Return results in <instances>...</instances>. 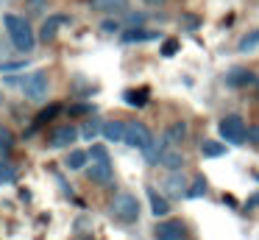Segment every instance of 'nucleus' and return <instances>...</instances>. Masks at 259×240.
Segmentation results:
<instances>
[{"label":"nucleus","instance_id":"obj_1","mask_svg":"<svg viewBox=\"0 0 259 240\" xmlns=\"http://www.w3.org/2000/svg\"><path fill=\"white\" fill-rule=\"evenodd\" d=\"M3 25H6V33H9V39H12V45L17 50H23V53H31V50H34L36 33H34V28H31V22L25 20V17L6 14L3 17Z\"/></svg>","mask_w":259,"mask_h":240},{"label":"nucleus","instance_id":"obj_2","mask_svg":"<svg viewBox=\"0 0 259 240\" xmlns=\"http://www.w3.org/2000/svg\"><path fill=\"white\" fill-rule=\"evenodd\" d=\"M218 131H220V137H223L226 143H234V145L248 143V126H245V120H242L240 115H226V117H220Z\"/></svg>","mask_w":259,"mask_h":240},{"label":"nucleus","instance_id":"obj_3","mask_svg":"<svg viewBox=\"0 0 259 240\" xmlns=\"http://www.w3.org/2000/svg\"><path fill=\"white\" fill-rule=\"evenodd\" d=\"M140 201L134 198L131 193H120V195H114V201H112V215L117 218V221H123V223H137L140 221Z\"/></svg>","mask_w":259,"mask_h":240},{"label":"nucleus","instance_id":"obj_4","mask_svg":"<svg viewBox=\"0 0 259 240\" xmlns=\"http://www.w3.org/2000/svg\"><path fill=\"white\" fill-rule=\"evenodd\" d=\"M153 234H156V240H192L190 226H187L184 221H179V218H170V221L156 223Z\"/></svg>","mask_w":259,"mask_h":240},{"label":"nucleus","instance_id":"obj_5","mask_svg":"<svg viewBox=\"0 0 259 240\" xmlns=\"http://www.w3.org/2000/svg\"><path fill=\"white\" fill-rule=\"evenodd\" d=\"M48 73L45 70H36V73H31V76H25V81H23V95L28 100H42L48 95Z\"/></svg>","mask_w":259,"mask_h":240},{"label":"nucleus","instance_id":"obj_6","mask_svg":"<svg viewBox=\"0 0 259 240\" xmlns=\"http://www.w3.org/2000/svg\"><path fill=\"white\" fill-rule=\"evenodd\" d=\"M153 140V134L148 131V126L145 123H140V120H131V123H125V134H123V143L128 145V148H145L148 143Z\"/></svg>","mask_w":259,"mask_h":240},{"label":"nucleus","instance_id":"obj_7","mask_svg":"<svg viewBox=\"0 0 259 240\" xmlns=\"http://www.w3.org/2000/svg\"><path fill=\"white\" fill-rule=\"evenodd\" d=\"M226 87L229 89H251V87H259V76L248 67H231L226 73Z\"/></svg>","mask_w":259,"mask_h":240},{"label":"nucleus","instance_id":"obj_8","mask_svg":"<svg viewBox=\"0 0 259 240\" xmlns=\"http://www.w3.org/2000/svg\"><path fill=\"white\" fill-rule=\"evenodd\" d=\"M90 9L98 11V14H112V17H120V14H128V0H90Z\"/></svg>","mask_w":259,"mask_h":240},{"label":"nucleus","instance_id":"obj_9","mask_svg":"<svg viewBox=\"0 0 259 240\" xmlns=\"http://www.w3.org/2000/svg\"><path fill=\"white\" fill-rule=\"evenodd\" d=\"M87 176H90L95 184H112L114 182V170H112V165H109V159L92 162V165L87 167Z\"/></svg>","mask_w":259,"mask_h":240},{"label":"nucleus","instance_id":"obj_10","mask_svg":"<svg viewBox=\"0 0 259 240\" xmlns=\"http://www.w3.org/2000/svg\"><path fill=\"white\" fill-rule=\"evenodd\" d=\"M187 179H184V173L181 170H176V173H170L167 176V182H164V195L167 198H184L187 195Z\"/></svg>","mask_w":259,"mask_h":240},{"label":"nucleus","instance_id":"obj_11","mask_svg":"<svg viewBox=\"0 0 259 240\" xmlns=\"http://www.w3.org/2000/svg\"><path fill=\"white\" fill-rule=\"evenodd\" d=\"M67 22V17H62V14H51L45 22H42V28H39V42H53L56 39V33H59V28Z\"/></svg>","mask_w":259,"mask_h":240},{"label":"nucleus","instance_id":"obj_12","mask_svg":"<svg viewBox=\"0 0 259 240\" xmlns=\"http://www.w3.org/2000/svg\"><path fill=\"white\" fill-rule=\"evenodd\" d=\"M78 128H73V126H62V128H56V131L51 134V145L53 148H70V145L78 140Z\"/></svg>","mask_w":259,"mask_h":240},{"label":"nucleus","instance_id":"obj_13","mask_svg":"<svg viewBox=\"0 0 259 240\" xmlns=\"http://www.w3.org/2000/svg\"><path fill=\"white\" fill-rule=\"evenodd\" d=\"M125 45H140V42H151V39H159V31H148V28H125L120 33Z\"/></svg>","mask_w":259,"mask_h":240},{"label":"nucleus","instance_id":"obj_14","mask_svg":"<svg viewBox=\"0 0 259 240\" xmlns=\"http://www.w3.org/2000/svg\"><path fill=\"white\" fill-rule=\"evenodd\" d=\"M145 193H148V204H151L153 215H156V218H164V215H167V212H170L167 195H162L156 187H145Z\"/></svg>","mask_w":259,"mask_h":240},{"label":"nucleus","instance_id":"obj_15","mask_svg":"<svg viewBox=\"0 0 259 240\" xmlns=\"http://www.w3.org/2000/svg\"><path fill=\"white\" fill-rule=\"evenodd\" d=\"M142 151H145L142 156H145L148 165H162V156L167 154V140H151Z\"/></svg>","mask_w":259,"mask_h":240},{"label":"nucleus","instance_id":"obj_16","mask_svg":"<svg viewBox=\"0 0 259 240\" xmlns=\"http://www.w3.org/2000/svg\"><path fill=\"white\" fill-rule=\"evenodd\" d=\"M101 134L109 140V143H123V134H125V123L123 120H103Z\"/></svg>","mask_w":259,"mask_h":240},{"label":"nucleus","instance_id":"obj_17","mask_svg":"<svg viewBox=\"0 0 259 240\" xmlns=\"http://www.w3.org/2000/svg\"><path fill=\"white\" fill-rule=\"evenodd\" d=\"M62 112H64V106H59V104H51V106H45V109H42L39 115L34 117V126H31V128H34V131H36V128L48 126V123H53V120H56L59 115H62Z\"/></svg>","mask_w":259,"mask_h":240},{"label":"nucleus","instance_id":"obj_18","mask_svg":"<svg viewBox=\"0 0 259 240\" xmlns=\"http://www.w3.org/2000/svg\"><path fill=\"white\" fill-rule=\"evenodd\" d=\"M123 100L125 104H131L134 109H142V106L151 100V89L148 87H140V89H125L123 92Z\"/></svg>","mask_w":259,"mask_h":240},{"label":"nucleus","instance_id":"obj_19","mask_svg":"<svg viewBox=\"0 0 259 240\" xmlns=\"http://www.w3.org/2000/svg\"><path fill=\"white\" fill-rule=\"evenodd\" d=\"M253 50H259V28H251V31L237 42V53H253Z\"/></svg>","mask_w":259,"mask_h":240},{"label":"nucleus","instance_id":"obj_20","mask_svg":"<svg viewBox=\"0 0 259 240\" xmlns=\"http://www.w3.org/2000/svg\"><path fill=\"white\" fill-rule=\"evenodd\" d=\"M67 167L70 170H81V167H90V162H92V156H90V151H73V154H67Z\"/></svg>","mask_w":259,"mask_h":240},{"label":"nucleus","instance_id":"obj_21","mask_svg":"<svg viewBox=\"0 0 259 240\" xmlns=\"http://www.w3.org/2000/svg\"><path fill=\"white\" fill-rule=\"evenodd\" d=\"M164 140L167 143H184L187 140V123L184 120H179V123H173V126H167V131H164Z\"/></svg>","mask_w":259,"mask_h":240},{"label":"nucleus","instance_id":"obj_22","mask_svg":"<svg viewBox=\"0 0 259 240\" xmlns=\"http://www.w3.org/2000/svg\"><path fill=\"white\" fill-rule=\"evenodd\" d=\"M162 165L167 167L170 173L181 170V167H184V156H181V151H173V148H167V154L162 156Z\"/></svg>","mask_w":259,"mask_h":240},{"label":"nucleus","instance_id":"obj_23","mask_svg":"<svg viewBox=\"0 0 259 240\" xmlns=\"http://www.w3.org/2000/svg\"><path fill=\"white\" fill-rule=\"evenodd\" d=\"M201 151H203L206 159H220V156H226V145L218 143V140H206V143L201 145Z\"/></svg>","mask_w":259,"mask_h":240},{"label":"nucleus","instance_id":"obj_24","mask_svg":"<svg viewBox=\"0 0 259 240\" xmlns=\"http://www.w3.org/2000/svg\"><path fill=\"white\" fill-rule=\"evenodd\" d=\"M101 128H103V120H101V117H92V120H87L84 126H81V137L95 140L98 134H101Z\"/></svg>","mask_w":259,"mask_h":240},{"label":"nucleus","instance_id":"obj_25","mask_svg":"<svg viewBox=\"0 0 259 240\" xmlns=\"http://www.w3.org/2000/svg\"><path fill=\"white\" fill-rule=\"evenodd\" d=\"M201 195H206V179H203V176H195V179H192V184L187 187V195H184V198H201Z\"/></svg>","mask_w":259,"mask_h":240},{"label":"nucleus","instance_id":"obj_26","mask_svg":"<svg viewBox=\"0 0 259 240\" xmlns=\"http://www.w3.org/2000/svg\"><path fill=\"white\" fill-rule=\"evenodd\" d=\"M67 112L73 117H92V115H95V106H92V104H73Z\"/></svg>","mask_w":259,"mask_h":240},{"label":"nucleus","instance_id":"obj_27","mask_svg":"<svg viewBox=\"0 0 259 240\" xmlns=\"http://www.w3.org/2000/svg\"><path fill=\"white\" fill-rule=\"evenodd\" d=\"M14 176H17V170H14V165L12 162H0V184H9V182H14Z\"/></svg>","mask_w":259,"mask_h":240},{"label":"nucleus","instance_id":"obj_28","mask_svg":"<svg viewBox=\"0 0 259 240\" xmlns=\"http://www.w3.org/2000/svg\"><path fill=\"white\" fill-rule=\"evenodd\" d=\"M12 148H14V131L0 126V151H12Z\"/></svg>","mask_w":259,"mask_h":240},{"label":"nucleus","instance_id":"obj_29","mask_svg":"<svg viewBox=\"0 0 259 240\" xmlns=\"http://www.w3.org/2000/svg\"><path fill=\"white\" fill-rule=\"evenodd\" d=\"M145 20H148V17L142 14V11H128V14H125L128 28H145Z\"/></svg>","mask_w":259,"mask_h":240},{"label":"nucleus","instance_id":"obj_30","mask_svg":"<svg viewBox=\"0 0 259 240\" xmlns=\"http://www.w3.org/2000/svg\"><path fill=\"white\" fill-rule=\"evenodd\" d=\"M179 39H164V45H162V56H176L179 53Z\"/></svg>","mask_w":259,"mask_h":240},{"label":"nucleus","instance_id":"obj_31","mask_svg":"<svg viewBox=\"0 0 259 240\" xmlns=\"http://www.w3.org/2000/svg\"><path fill=\"white\" fill-rule=\"evenodd\" d=\"M25 67H28V61H6V64H0V70L3 73H20V70H25Z\"/></svg>","mask_w":259,"mask_h":240},{"label":"nucleus","instance_id":"obj_32","mask_svg":"<svg viewBox=\"0 0 259 240\" xmlns=\"http://www.w3.org/2000/svg\"><path fill=\"white\" fill-rule=\"evenodd\" d=\"M90 156H92V162L109 159V156H106V148H103V145H95V148H90Z\"/></svg>","mask_w":259,"mask_h":240},{"label":"nucleus","instance_id":"obj_33","mask_svg":"<svg viewBox=\"0 0 259 240\" xmlns=\"http://www.w3.org/2000/svg\"><path fill=\"white\" fill-rule=\"evenodd\" d=\"M248 140H251L253 145H259V126H253V128H248Z\"/></svg>","mask_w":259,"mask_h":240},{"label":"nucleus","instance_id":"obj_34","mask_svg":"<svg viewBox=\"0 0 259 240\" xmlns=\"http://www.w3.org/2000/svg\"><path fill=\"white\" fill-rule=\"evenodd\" d=\"M103 31H109V33L117 31V22H114V20H106V22H103Z\"/></svg>","mask_w":259,"mask_h":240},{"label":"nucleus","instance_id":"obj_35","mask_svg":"<svg viewBox=\"0 0 259 240\" xmlns=\"http://www.w3.org/2000/svg\"><path fill=\"white\" fill-rule=\"evenodd\" d=\"M145 6H151V9H159V6H164V0H142Z\"/></svg>","mask_w":259,"mask_h":240},{"label":"nucleus","instance_id":"obj_36","mask_svg":"<svg viewBox=\"0 0 259 240\" xmlns=\"http://www.w3.org/2000/svg\"><path fill=\"white\" fill-rule=\"evenodd\" d=\"M256 204H259V193H253L251 201H248V207H256Z\"/></svg>","mask_w":259,"mask_h":240},{"label":"nucleus","instance_id":"obj_37","mask_svg":"<svg viewBox=\"0 0 259 240\" xmlns=\"http://www.w3.org/2000/svg\"><path fill=\"white\" fill-rule=\"evenodd\" d=\"M0 162H6V151H0Z\"/></svg>","mask_w":259,"mask_h":240}]
</instances>
